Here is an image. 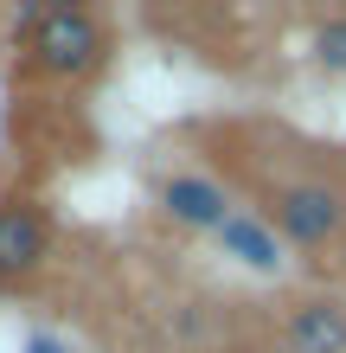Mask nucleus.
Segmentation results:
<instances>
[{
	"mask_svg": "<svg viewBox=\"0 0 346 353\" xmlns=\"http://www.w3.org/2000/svg\"><path fill=\"white\" fill-rule=\"evenodd\" d=\"M263 219L276 225V238L289 251H334V244H346V186L327 180V174L276 180Z\"/></svg>",
	"mask_w": 346,
	"mask_h": 353,
	"instance_id": "nucleus-2",
	"label": "nucleus"
},
{
	"mask_svg": "<svg viewBox=\"0 0 346 353\" xmlns=\"http://www.w3.org/2000/svg\"><path fill=\"white\" fill-rule=\"evenodd\" d=\"M13 46L45 84H84L109 65V26L96 7H26L13 19Z\"/></svg>",
	"mask_w": 346,
	"mask_h": 353,
	"instance_id": "nucleus-1",
	"label": "nucleus"
},
{
	"mask_svg": "<svg viewBox=\"0 0 346 353\" xmlns=\"http://www.w3.org/2000/svg\"><path fill=\"white\" fill-rule=\"evenodd\" d=\"M289 353H346V302L340 296H295L282 315Z\"/></svg>",
	"mask_w": 346,
	"mask_h": 353,
	"instance_id": "nucleus-6",
	"label": "nucleus"
},
{
	"mask_svg": "<svg viewBox=\"0 0 346 353\" xmlns=\"http://www.w3.org/2000/svg\"><path fill=\"white\" fill-rule=\"evenodd\" d=\"M26 353H71V341H58V334H26Z\"/></svg>",
	"mask_w": 346,
	"mask_h": 353,
	"instance_id": "nucleus-8",
	"label": "nucleus"
},
{
	"mask_svg": "<svg viewBox=\"0 0 346 353\" xmlns=\"http://www.w3.org/2000/svg\"><path fill=\"white\" fill-rule=\"evenodd\" d=\"M218 251H225L231 263H244V270H257V276H282V263H289V244L276 238V225L263 219V212H250V205H237V212L218 225Z\"/></svg>",
	"mask_w": 346,
	"mask_h": 353,
	"instance_id": "nucleus-5",
	"label": "nucleus"
},
{
	"mask_svg": "<svg viewBox=\"0 0 346 353\" xmlns=\"http://www.w3.org/2000/svg\"><path fill=\"white\" fill-rule=\"evenodd\" d=\"M154 205H160L167 225H180V232H218V225L237 212L231 186L218 174H206V168H173L167 180L154 186Z\"/></svg>",
	"mask_w": 346,
	"mask_h": 353,
	"instance_id": "nucleus-4",
	"label": "nucleus"
},
{
	"mask_svg": "<svg viewBox=\"0 0 346 353\" xmlns=\"http://www.w3.org/2000/svg\"><path fill=\"white\" fill-rule=\"evenodd\" d=\"M52 244H58V232L39 199H0V296L45 276Z\"/></svg>",
	"mask_w": 346,
	"mask_h": 353,
	"instance_id": "nucleus-3",
	"label": "nucleus"
},
{
	"mask_svg": "<svg viewBox=\"0 0 346 353\" xmlns=\"http://www.w3.org/2000/svg\"><path fill=\"white\" fill-rule=\"evenodd\" d=\"M308 52H314V65H321V71L346 77V13H327V19H321L314 39H308Z\"/></svg>",
	"mask_w": 346,
	"mask_h": 353,
	"instance_id": "nucleus-7",
	"label": "nucleus"
}]
</instances>
